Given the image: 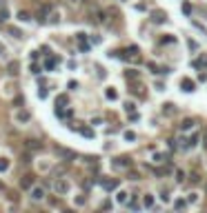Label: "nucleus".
I'll use <instances>...</instances> for the list:
<instances>
[{
  "instance_id": "23",
  "label": "nucleus",
  "mask_w": 207,
  "mask_h": 213,
  "mask_svg": "<svg viewBox=\"0 0 207 213\" xmlns=\"http://www.w3.org/2000/svg\"><path fill=\"white\" fill-rule=\"evenodd\" d=\"M7 69H9V73H18V62H11Z\"/></svg>"
},
{
  "instance_id": "3",
  "label": "nucleus",
  "mask_w": 207,
  "mask_h": 213,
  "mask_svg": "<svg viewBox=\"0 0 207 213\" xmlns=\"http://www.w3.org/2000/svg\"><path fill=\"white\" fill-rule=\"evenodd\" d=\"M181 89H183V91H187V93H191V91L196 89V82H194L191 78H183V80H181Z\"/></svg>"
},
{
  "instance_id": "25",
  "label": "nucleus",
  "mask_w": 207,
  "mask_h": 213,
  "mask_svg": "<svg viewBox=\"0 0 207 213\" xmlns=\"http://www.w3.org/2000/svg\"><path fill=\"white\" fill-rule=\"evenodd\" d=\"M80 133L87 136V138H94V131H91V129H80Z\"/></svg>"
},
{
  "instance_id": "18",
  "label": "nucleus",
  "mask_w": 207,
  "mask_h": 213,
  "mask_svg": "<svg viewBox=\"0 0 207 213\" xmlns=\"http://www.w3.org/2000/svg\"><path fill=\"white\" fill-rule=\"evenodd\" d=\"M125 78H127V80H136V78H138V71H127V73H125Z\"/></svg>"
},
{
  "instance_id": "24",
  "label": "nucleus",
  "mask_w": 207,
  "mask_h": 213,
  "mask_svg": "<svg viewBox=\"0 0 207 213\" xmlns=\"http://www.w3.org/2000/svg\"><path fill=\"white\" fill-rule=\"evenodd\" d=\"M125 140H136V133L134 131H125Z\"/></svg>"
},
{
  "instance_id": "4",
  "label": "nucleus",
  "mask_w": 207,
  "mask_h": 213,
  "mask_svg": "<svg viewBox=\"0 0 207 213\" xmlns=\"http://www.w3.org/2000/svg\"><path fill=\"white\" fill-rule=\"evenodd\" d=\"M29 191H31V200H36V202L45 200V189L42 187H31Z\"/></svg>"
},
{
  "instance_id": "31",
  "label": "nucleus",
  "mask_w": 207,
  "mask_h": 213,
  "mask_svg": "<svg viewBox=\"0 0 207 213\" xmlns=\"http://www.w3.org/2000/svg\"><path fill=\"white\" fill-rule=\"evenodd\" d=\"M125 109H127V113H129V111L136 109V104H134V102H127V104H125Z\"/></svg>"
},
{
  "instance_id": "1",
  "label": "nucleus",
  "mask_w": 207,
  "mask_h": 213,
  "mask_svg": "<svg viewBox=\"0 0 207 213\" xmlns=\"http://www.w3.org/2000/svg\"><path fill=\"white\" fill-rule=\"evenodd\" d=\"M69 189H71V184H69L67 180H62V178H58L56 182H54V191H56V193H67Z\"/></svg>"
},
{
  "instance_id": "35",
  "label": "nucleus",
  "mask_w": 207,
  "mask_h": 213,
  "mask_svg": "<svg viewBox=\"0 0 207 213\" xmlns=\"http://www.w3.org/2000/svg\"><path fill=\"white\" fill-rule=\"evenodd\" d=\"M203 144H205V149H207V136H205V142H203Z\"/></svg>"
},
{
  "instance_id": "13",
  "label": "nucleus",
  "mask_w": 207,
  "mask_h": 213,
  "mask_svg": "<svg viewBox=\"0 0 207 213\" xmlns=\"http://www.w3.org/2000/svg\"><path fill=\"white\" fill-rule=\"evenodd\" d=\"M143 204L147 206V209H154V198H151V196H145V198H143Z\"/></svg>"
},
{
  "instance_id": "15",
  "label": "nucleus",
  "mask_w": 207,
  "mask_h": 213,
  "mask_svg": "<svg viewBox=\"0 0 207 213\" xmlns=\"http://www.w3.org/2000/svg\"><path fill=\"white\" fill-rule=\"evenodd\" d=\"M154 162H167V153H154Z\"/></svg>"
},
{
  "instance_id": "8",
  "label": "nucleus",
  "mask_w": 207,
  "mask_h": 213,
  "mask_svg": "<svg viewBox=\"0 0 207 213\" xmlns=\"http://www.w3.org/2000/svg\"><path fill=\"white\" fill-rule=\"evenodd\" d=\"M196 69H203V67H207V56H203V58H196L194 62H191Z\"/></svg>"
},
{
  "instance_id": "10",
  "label": "nucleus",
  "mask_w": 207,
  "mask_h": 213,
  "mask_svg": "<svg viewBox=\"0 0 207 213\" xmlns=\"http://www.w3.org/2000/svg\"><path fill=\"white\" fill-rule=\"evenodd\" d=\"M127 196H129V193H127V191H118V196H116V200H118V202H120V204H127Z\"/></svg>"
},
{
  "instance_id": "20",
  "label": "nucleus",
  "mask_w": 207,
  "mask_h": 213,
  "mask_svg": "<svg viewBox=\"0 0 207 213\" xmlns=\"http://www.w3.org/2000/svg\"><path fill=\"white\" fill-rule=\"evenodd\" d=\"M160 200H163V202H169V191H167V189L160 191Z\"/></svg>"
},
{
  "instance_id": "11",
  "label": "nucleus",
  "mask_w": 207,
  "mask_h": 213,
  "mask_svg": "<svg viewBox=\"0 0 207 213\" xmlns=\"http://www.w3.org/2000/svg\"><path fill=\"white\" fill-rule=\"evenodd\" d=\"M185 206H187V202H185L183 198H178V200H174V209H176V211H181V209H185Z\"/></svg>"
},
{
  "instance_id": "5",
  "label": "nucleus",
  "mask_w": 207,
  "mask_h": 213,
  "mask_svg": "<svg viewBox=\"0 0 207 213\" xmlns=\"http://www.w3.org/2000/svg\"><path fill=\"white\" fill-rule=\"evenodd\" d=\"M100 184L105 191H114V189H118V180H100Z\"/></svg>"
},
{
  "instance_id": "32",
  "label": "nucleus",
  "mask_w": 207,
  "mask_h": 213,
  "mask_svg": "<svg viewBox=\"0 0 207 213\" xmlns=\"http://www.w3.org/2000/svg\"><path fill=\"white\" fill-rule=\"evenodd\" d=\"M67 102V95H58V100H56V104H65Z\"/></svg>"
},
{
  "instance_id": "2",
  "label": "nucleus",
  "mask_w": 207,
  "mask_h": 213,
  "mask_svg": "<svg viewBox=\"0 0 207 213\" xmlns=\"http://www.w3.org/2000/svg\"><path fill=\"white\" fill-rule=\"evenodd\" d=\"M114 167H118V169H129V167H132V158H129V155H120V158L114 160Z\"/></svg>"
},
{
  "instance_id": "37",
  "label": "nucleus",
  "mask_w": 207,
  "mask_h": 213,
  "mask_svg": "<svg viewBox=\"0 0 207 213\" xmlns=\"http://www.w3.org/2000/svg\"><path fill=\"white\" fill-rule=\"evenodd\" d=\"M0 7H2V0H0Z\"/></svg>"
},
{
  "instance_id": "17",
  "label": "nucleus",
  "mask_w": 207,
  "mask_h": 213,
  "mask_svg": "<svg viewBox=\"0 0 207 213\" xmlns=\"http://www.w3.org/2000/svg\"><path fill=\"white\" fill-rule=\"evenodd\" d=\"M29 118H31V116H29L27 111H20V113H18V120H20V122H27Z\"/></svg>"
},
{
  "instance_id": "34",
  "label": "nucleus",
  "mask_w": 207,
  "mask_h": 213,
  "mask_svg": "<svg viewBox=\"0 0 207 213\" xmlns=\"http://www.w3.org/2000/svg\"><path fill=\"white\" fill-rule=\"evenodd\" d=\"M129 206H132L134 211H138V209H140V204H138V202H136V200H134V202H132V204H129Z\"/></svg>"
},
{
  "instance_id": "30",
  "label": "nucleus",
  "mask_w": 207,
  "mask_h": 213,
  "mask_svg": "<svg viewBox=\"0 0 207 213\" xmlns=\"http://www.w3.org/2000/svg\"><path fill=\"white\" fill-rule=\"evenodd\" d=\"M160 42H176L174 36H167V38H160Z\"/></svg>"
},
{
  "instance_id": "28",
  "label": "nucleus",
  "mask_w": 207,
  "mask_h": 213,
  "mask_svg": "<svg viewBox=\"0 0 207 213\" xmlns=\"http://www.w3.org/2000/svg\"><path fill=\"white\" fill-rule=\"evenodd\" d=\"M18 18H20V20H31V18H29V13H27V11H20V13H18Z\"/></svg>"
},
{
  "instance_id": "9",
  "label": "nucleus",
  "mask_w": 207,
  "mask_h": 213,
  "mask_svg": "<svg viewBox=\"0 0 207 213\" xmlns=\"http://www.w3.org/2000/svg\"><path fill=\"white\" fill-rule=\"evenodd\" d=\"M165 13H163V11H154V13H151V20H154V22H163V20H165Z\"/></svg>"
},
{
  "instance_id": "29",
  "label": "nucleus",
  "mask_w": 207,
  "mask_h": 213,
  "mask_svg": "<svg viewBox=\"0 0 207 213\" xmlns=\"http://www.w3.org/2000/svg\"><path fill=\"white\" fill-rule=\"evenodd\" d=\"M9 34H11V36H16V38H20V36H22V34H20V29H14V27L9 29Z\"/></svg>"
},
{
  "instance_id": "36",
  "label": "nucleus",
  "mask_w": 207,
  "mask_h": 213,
  "mask_svg": "<svg viewBox=\"0 0 207 213\" xmlns=\"http://www.w3.org/2000/svg\"><path fill=\"white\" fill-rule=\"evenodd\" d=\"M0 189H5V184H2V182H0Z\"/></svg>"
},
{
  "instance_id": "26",
  "label": "nucleus",
  "mask_w": 207,
  "mask_h": 213,
  "mask_svg": "<svg viewBox=\"0 0 207 213\" xmlns=\"http://www.w3.org/2000/svg\"><path fill=\"white\" fill-rule=\"evenodd\" d=\"M176 180H178V182H183V180H185V171H176Z\"/></svg>"
},
{
  "instance_id": "14",
  "label": "nucleus",
  "mask_w": 207,
  "mask_h": 213,
  "mask_svg": "<svg viewBox=\"0 0 207 213\" xmlns=\"http://www.w3.org/2000/svg\"><path fill=\"white\" fill-rule=\"evenodd\" d=\"M198 138H200L198 133H194V136L187 140V146H189V149H191V146H196V144H198Z\"/></svg>"
},
{
  "instance_id": "21",
  "label": "nucleus",
  "mask_w": 207,
  "mask_h": 213,
  "mask_svg": "<svg viewBox=\"0 0 207 213\" xmlns=\"http://www.w3.org/2000/svg\"><path fill=\"white\" fill-rule=\"evenodd\" d=\"M9 18V13H7V9H2L0 7V22H5V20H7Z\"/></svg>"
},
{
  "instance_id": "19",
  "label": "nucleus",
  "mask_w": 207,
  "mask_h": 213,
  "mask_svg": "<svg viewBox=\"0 0 207 213\" xmlns=\"http://www.w3.org/2000/svg\"><path fill=\"white\" fill-rule=\"evenodd\" d=\"M183 13H185V16L191 13V5H189V2H183Z\"/></svg>"
},
{
  "instance_id": "33",
  "label": "nucleus",
  "mask_w": 207,
  "mask_h": 213,
  "mask_svg": "<svg viewBox=\"0 0 207 213\" xmlns=\"http://www.w3.org/2000/svg\"><path fill=\"white\" fill-rule=\"evenodd\" d=\"M198 200V193H189V202H196Z\"/></svg>"
},
{
  "instance_id": "22",
  "label": "nucleus",
  "mask_w": 207,
  "mask_h": 213,
  "mask_svg": "<svg viewBox=\"0 0 207 213\" xmlns=\"http://www.w3.org/2000/svg\"><path fill=\"white\" fill-rule=\"evenodd\" d=\"M163 111H167V113H174V104H172V102L163 104Z\"/></svg>"
},
{
  "instance_id": "16",
  "label": "nucleus",
  "mask_w": 207,
  "mask_h": 213,
  "mask_svg": "<svg viewBox=\"0 0 207 213\" xmlns=\"http://www.w3.org/2000/svg\"><path fill=\"white\" fill-rule=\"evenodd\" d=\"M105 95H107L109 100H116V98H118V93H116V89H107V91H105Z\"/></svg>"
},
{
  "instance_id": "6",
  "label": "nucleus",
  "mask_w": 207,
  "mask_h": 213,
  "mask_svg": "<svg viewBox=\"0 0 207 213\" xmlns=\"http://www.w3.org/2000/svg\"><path fill=\"white\" fill-rule=\"evenodd\" d=\"M194 124H196V120H194V118H185L181 124H178V127H181V131H189Z\"/></svg>"
},
{
  "instance_id": "27",
  "label": "nucleus",
  "mask_w": 207,
  "mask_h": 213,
  "mask_svg": "<svg viewBox=\"0 0 207 213\" xmlns=\"http://www.w3.org/2000/svg\"><path fill=\"white\" fill-rule=\"evenodd\" d=\"M7 167H9V162L5 160V158H0V171H5Z\"/></svg>"
},
{
  "instance_id": "7",
  "label": "nucleus",
  "mask_w": 207,
  "mask_h": 213,
  "mask_svg": "<svg viewBox=\"0 0 207 213\" xmlns=\"http://www.w3.org/2000/svg\"><path fill=\"white\" fill-rule=\"evenodd\" d=\"M20 184H22V189H31L33 187V175H22Z\"/></svg>"
},
{
  "instance_id": "12",
  "label": "nucleus",
  "mask_w": 207,
  "mask_h": 213,
  "mask_svg": "<svg viewBox=\"0 0 207 213\" xmlns=\"http://www.w3.org/2000/svg\"><path fill=\"white\" fill-rule=\"evenodd\" d=\"M27 149H42V144L38 140H27Z\"/></svg>"
}]
</instances>
